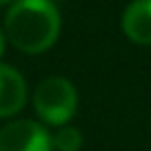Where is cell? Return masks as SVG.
<instances>
[{
  "label": "cell",
  "instance_id": "cell-1",
  "mask_svg": "<svg viewBox=\"0 0 151 151\" xmlns=\"http://www.w3.org/2000/svg\"><path fill=\"white\" fill-rule=\"evenodd\" d=\"M60 33V14L51 0H16L5 18V36L22 53H42Z\"/></svg>",
  "mask_w": 151,
  "mask_h": 151
},
{
  "label": "cell",
  "instance_id": "cell-2",
  "mask_svg": "<svg viewBox=\"0 0 151 151\" xmlns=\"http://www.w3.org/2000/svg\"><path fill=\"white\" fill-rule=\"evenodd\" d=\"M33 109L45 124L65 127L78 109V91L73 82L62 76L45 78L33 91Z\"/></svg>",
  "mask_w": 151,
  "mask_h": 151
},
{
  "label": "cell",
  "instance_id": "cell-3",
  "mask_svg": "<svg viewBox=\"0 0 151 151\" xmlns=\"http://www.w3.org/2000/svg\"><path fill=\"white\" fill-rule=\"evenodd\" d=\"M0 151H53V145L40 122L14 120L0 129Z\"/></svg>",
  "mask_w": 151,
  "mask_h": 151
},
{
  "label": "cell",
  "instance_id": "cell-4",
  "mask_svg": "<svg viewBox=\"0 0 151 151\" xmlns=\"http://www.w3.org/2000/svg\"><path fill=\"white\" fill-rule=\"evenodd\" d=\"M27 102V82L16 67L0 62V118L16 116Z\"/></svg>",
  "mask_w": 151,
  "mask_h": 151
},
{
  "label": "cell",
  "instance_id": "cell-5",
  "mask_svg": "<svg viewBox=\"0 0 151 151\" xmlns=\"http://www.w3.org/2000/svg\"><path fill=\"white\" fill-rule=\"evenodd\" d=\"M122 29L136 45H151V0H133L122 14Z\"/></svg>",
  "mask_w": 151,
  "mask_h": 151
},
{
  "label": "cell",
  "instance_id": "cell-6",
  "mask_svg": "<svg viewBox=\"0 0 151 151\" xmlns=\"http://www.w3.org/2000/svg\"><path fill=\"white\" fill-rule=\"evenodd\" d=\"M51 145L56 151H80L85 145V136L78 127L65 124V127H58V131L51 136Z\"/></svg>",
  "mask_w": 151,
  "mask_h": 151
},
{
  "label": "cell",
  "instance_id": "cell-7",
  "mask_svg": "<svg viewBox=\"0 0 151 151\" xmlns=\"http://www.w3.org/2000/svg\"><path fill=\"white\" fill-rule=\"evenodd\" d=\"M2 51H5V31L0 27V56H2Z\"/></svg>",
  "mask_w": 151,
  "mask_h": 151
},
{
  "label": "cell",
  "instance_id": "cell-8",
  "mask_svg": "<svg viewBox=\"0 0 151 151\" xmlns=\"http://www.w3.org/2000/svg\"><path fill=\"white\" fill-rule=\"evenodd\" d=\"M7 2H11V0H0V5H7Z\"/></svg>",
  "mask_w": 151,
  "mask_h": 151
}]
</instances>
